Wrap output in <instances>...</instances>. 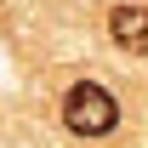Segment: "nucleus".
<instances>
[{"instance_id":"nucleus-1","label":"nucleus","mask_w":148,"mask_h":148,"mask_svg":"<svg viewBox=\"0 0 148 148\" xmlns=\"http://www.w3.org/2000/svg\"><path fill=\"white\" fill-rule=\"evenodd\" d=\"M63 125L74 137H108L120 125V103H114L108 86H97V80H80L63 91Z\"/></svg>"},{"instance_id":"nucleus-2","label":"nucleus","mask_w":148,"mask_h":148,"mask_svg":"<svg viewBox=\"0 0 148 148\" xmlns=\"http://www.w3.org/2000/svg\"><path fill=\"white\" fill-rule=\"evenodd\" d=\"M108 40L131 57H148V6H114L108 12Z\"/></svg>"}]
</instances>
